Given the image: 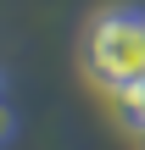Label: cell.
I'll return each mask as SVG.
<instances>
[{"label":"cell","instance_id":"obj_1","mask_svg":"<svg viewBox=\"0 0 145 150\" xmlns=\"http://www.w3.org/2000/svg\"><path fill=\"white\" fill-rule=\"evenodd\" d=\"M84 72L117 95L145 78V6H106L84 33Z\"/></svg>","mask_w":145,"mask_h":150},{"label":"cell","instance_id":"obj_2","mask_svg":"<svg viewBox=\"0 0 145 150\" xmlns=\"http://www.w3.org/2000/svg\"><path fill=\"white\" fill-rule=\"evenodd\" d=\"M112 100H117V122L140 139V134H145V78H140V83H129V89H117Z\"/></svg>","mask_w":145,"mask_h":150},{"label":"cell","instance_id":"obj_3","mask_svg":"<svg viewBox=\"0 0 145 150\" xmlns=\"http://www.w3.org/2000/svg\"><path fill=\"white\" fill-rule=\"evenodd\" d=\"M11 139H17V111H11V106L0 100V150L11 145Z\"/></svg>","mask_w":145,"mask_h":150},{"label":"cell","instance_id":"obj_4","mask_svg":"<svg viewBox=\"0 0 145 150\" xmlns=\"http://www.w3.org/2000/svg\"><path fill=\"white\" fill-rule=\"evenodd\" d=\"M0 100H6V67H0Z\"/></svg>","mask_w":145,"mask_h":150},{"label":"cell","instance_id":"obj_5","mask_svg":"<svg viewBox=\"0 0 145 150\" xmlns=\"http://www.w3.org/2000/svg\"><path fill=\"white\" fill-rule=\"evenodd\" d=\"M140 150H145V134H140Z\"/></svg>","mask_w":145,"mask_h":150}]
</instances>
